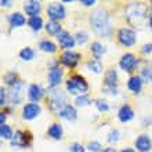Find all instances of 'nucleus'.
Returning <instances> with one entry per match:
<instances>
[{
	"mask_svg": "<svg viewBox=\"0 0 152 152\" xmlns=\"http://www.w3.org/2000/svg\"><path fill=\"white\" fill-rule=\"evenodd\" d=\"M90 24L93 31L101 37H108L112 33V26L109 22V17L105 10L97 8L90 14Z\"/></svg>",
	"mask_w": 152,
	"mask_h": 152,
	"instance_id": "f257e3e1",
	"label": "nucleus"
},
{
	"mask_svg": "<svg viewBox=\"0 0 152 152\" xmlns=\"http://www.w3.org/2000/svg\"><path fill=\"white\" fill-rule=\"evenodd\" d=\"M87 88H88L87 82H86V79H84L83 76H80V75L72 76V77L68 79V82H66V90H68L69 94H73V96L86 93Z\"/></svg>",
	"mask_w": 152,
	"mask_h": 152,
	"instance_id": "f03ea898",
	"label": "nucleus"
},
{
	"mask_svg": "<svg viewBox=\"0 0 152 152\" xmlns=\"http://www.w3.org/2000/svg\"><path fill=\"white\" fill-rule=\"evenodd\" d=\"M48 105H50V109L56 115L60 116V113L65 109L66 105H69L65 100V96L61 91H57V90H53L51 94H50V100H48Z\"/></svg>",
	"mask_w": 152,
	"mask_h": 152,
	"instance_id": "7ed1b4c3",
	"label": "nucleus"
},
{
	"mask_svg": "<svg viewBox=\"0 0 152 152\" xmlns=\"http://www.w3.org/2000/svg\"><path fill=\"white\" fill-rule=\"evenodd\" d=\"M145 8L141 3H134L132 4L127 10V20L130 24L133 25H140L142 21L145 20Z\"/></svg>",
	"mask_w": 152,
	"mask_h": 152,
	"instance_id": "20e7f679",
	"label": "nucleus"
},
{
	"mask_svg": "<svg viewBox=\"0 0 152 152\" xmlns=\"http://www.w3.org/2000/svg\"><path fill=\"white\" fill-rule=\"evenodd\" d=\"M32 141V137H31V133H25L22 130H18L15 132V134L12 136L11 138V145L12 147H18V148H25L28 147Z\"/></svg>",
	"mask_w": 152,
	"mask_h": 152,
	"instance_id": "39448f33",
	"label": "nucleus"
},
{
	"mask_svg": "<svg viewBox=\"0 0 152 152\" xmlns=\"http://www.w3.org/2000/svg\"><path fill=\"white\" fill-rule=\"evenodd\" d=\"M118 39H119V42L123 46H127V47H130V46H133V44L136 43V32L133 31V29L130 28H122L119 29V32H118Z\"/></svg>",
	"mask_w": 152,
	"mask_h": 152,
	"instance_id": "423d86ee",
	"label": "nucleus"
},
{
	"mask_svg": "<svg viewBox=\"0 0 152 152\" xmlns=\"http://www.w3.org/2000/svg\"><path fill=\"white\" fill-rule=\"evenodd\" d=\"M24 83L18 80L17 83H14L12 86H10V93H8V96H10V101H11L12 104H20L22 98H24Z\"/></svg>",
	"mask_w": 152,
	"mask_h": 152,
	"instance_id": "0eeeda50",
	"label": "nucleus"
},
{
	"mask_svg": "<svg viewBox=\"0 0 152 152\" xmlns=\"http://www.w3.org/2000/svg\"><path fill=\"white\" fill-rule=\"evenodd\" d=\"M47 15L48 18L51 21H58V20H62L65 17V8L62 4L60 3H51L50 6L47 7Z\"/></svg>",
	"mask_w": 152,
	"mask_h": 152,
	"instance_id": "6e6552de",
	"label": "nucleus"
},
{
	"mask_svg": "<svg viewBox=\"0 0 152 152\" xmlns=\"http://www.w3.org/2000/svg\"><path fill=\"white\" fill-rule=\"evenodd\" d=\"M137 64H138V60L133 54H130V53L124 54L119 61V66L123 69L124 72H132L133 69L137 66Z\"/></svg>",
	"mask_w": 152,
	"mask_h": 152,
	"instance_id": "1a4fd4ad",
	"label": "nucleus"
},
{
	"mask_svg": "<svg viewBox=\"0 0 152 152\" xmlns=\"http://www.w3.org/2000/svg\"><path fill=\"white\" fill-rule=\"evenodd\" d=\"M61 79H62V71L56 64H53L50 68V72H48V88L57 87L60 84Z\"/></svg>",
	"mask_w": 152,
	"mask_h": 152,
	"instance_id": "9d476101",
	"label": "nucleus"
},
{
	"mask_svg": "<svg viewBox=\"0 0 152 152\" xmlns=\"http://www.w3.org/2000/svg\"><path fill=\"white\" fill-rule=\"evenodd\" d=\"M79 60H80V54L76 51H72V50L65 51L64 54L61 56V62H62L65 66H68V68L76 66V64L79 62Z\"/></svg>",
	"mask_w": 152,
	"mask_h": 152,
	"instance_id": "9b49d317",
	"label": "nucleus"
},
{
	"mask_svg": "<svg viewBox=\"0 0 152 152\" xmlns=\"http://www.w3.org/2000/svg\"><path fill=\"white\" fill-rule=\"evenodd\" d=\"M40 111H42V109H40V107L37 104H33V102L26 104L24 108H22V118H24L25 120H32L39 115Z\"/></svg>",
	"mask_w": 152,
	"mask_h": 152,
	"instance_id": "f8f14e48",
	"label": "nucleus"
},
{
	"mask_svg": "<svg viewBox=\"0 0 152 152\" xmlns=\"http://www.w3.org/2000/svg\"><path fill=\"white\" fill-rule=\"evenodd\" d=\"M136 148L138 149L140 152H148L149 149L152 148V141L151 138H149L148 136H145V134H142V136L137 137L136 140Z\"/></svg>",
	"mask_w": 152,
	"mask_h": 152,
	"instance_id": "ddd939ff",
	"label": "nucleus"
},
{
	"mask_svg": "<svg viewBox=\"0 0 152 152\" xmlns=\"http://www.w3.org/2000/svg\"><path fill=\"white\" fill-rule=\"evenodd\" d=\"M58 42H60V46L62 48H72L75 46L76 40L73 36H71L68 32H61L58 36H57Z\"/></svg>",
	"mask_w": 152,
	"mask_h": 152,
	"instance_id": "4468645a",
	"label": "nucleus"
},
{
	"mask_svg": "<svg viewBox=\"0 0 152 152\" xmlns=\"http://www.w3.org/2000/svg\"><path fill=\"white\" fill-rule=\"evenodd\" d=\"M44 96V90L39 84H31L28 88V98L31 101H39Z\"/></svg>",
	"mask_w": 152,
	"mask_h": 152,
	"instance_id": "2eb2a0df",
	"label": "nucleus"
},
{
	"mask_svg": "<svg viewBox=\"0 0 152 152\" xmlns=\"http://www.w3.org/2000/svg\"><path fill=\"white\" fill-rule=\"evenodd\" d=\"M118 118H119L120 122H129V120H132L134 118V112H133V109L130 105H123L122 108L119 109V112H118Z\"/></svg>",
	"mask_w": 152,
	"mask_h": 152,
	"instance_id": "dca6fc26",
	"label": "nucleus"
},
{
	"mask_svg": "<svg viewBox=\"0 0 152 152\" xmlns=\"http://www.w3.org/2000/svg\"><path fill=\"white\" fill-rule=\"evenodd\" d=\"M118 82V73L115 69H109L105 73V88H116Z\"/></svg>",
	"mask_w": 152,
	"mask_h": 152,
	"instance_id": "f3484780",
	"label": "nucleus"
},
{
	"mask_svg": "<svg viewBox=\"0 0 152 152\" xmlns=\"http://www.w3.org/2000/svg\"><path fill=\"white\" fill-rule=\"evenodd\" d=\"M127 87L132 90L133 93H140L141 87H142V80H141L140 76H132L127 82Z\"/></svg>",
	"mask_w": 152,
	"mask_h": 152,
	"instance_id": "a211bd4d",
	"label": "nucleus"
},
{
	"mask_svg": "<svg viewBox=\"0 0 152 152\" xmlns=\"http://www.w3.org/2000/svg\"><path fill=\"white\" fill-rule=\"evenodd\" d=\"M25 12L31 17H37V14L40 12V3L39 1H28L25 3Z\"/></svg>",
	"mask_w": 152,
	"mask_h": 152,
	"instance_id": "6ab92c4d",
	"label": "nucleus"
},
{
	"mask_svg": "<svg viewBox=\"0 0 152 152\" xmlns=\"http://www.w3.org/2000/svg\"><path fill=\"white\" fill-rule=\"evenodd\" d=\"M8 21H10V25H11L12 28H20V26L25 25V22H26L25 17L22 15V14H20V12H14V14L10 17Z\"/></svg>",
	"mask_w": 152,
	"mask_h": 152,
	"instance_id": "aec40b11",
	"label": "nucleus"
},
{
	"mask_svg": "<svg viewBox=\"0 0 152 152\" xmlns=\"http://www.w3.org/2000/svg\"><path fill=\"white\" fill-rule=\"evenodd\" d=\"M60 116L66 120H72L73 122V120H76V118H77V112H76V109L73 108L72 105H66L64 111L60 113Z\"/></svg>",
	"mask_w": 152,
	"mask_h": 152,
	"instance_id": "412c9836",
	"label": "nucleus"
},
{
	"mask_svg": "<svg viewBox=\"0 0 152 152\" xmlns=\"http://www.w3.org/2000/svg\"><path fill=\"white\" fill-rule=\"evenodd\" d=\"M48 136L53 137L54 140H60L62 136V127L58 123H54L48 127Z\"/></svg>",
	"mask_w": 152,
	"mask_h": 152,
	"instance_id": "4be33fe9",
	"label": "nucleus"
},
{
	"mask_svg": "<svg viewBox=\"0 0 152 152\" xmlns=\"http://www.w3.org/2000/svg\"><path fill=\"white\" fill-rule=\"evenodd\" d=\"M46 31H47L48 35H60L62 31H61V25L58 24V22H56V21H50V22H47V25H46Z\"/></svg>",
	"mask_w": 152,
	"mask_h": 152,
	"instance_id": "5701e85b",
	"label": "nucleus"
},
{
	"mask_svg": "<svg viewBox=\"0 0 152 152\" xmlns=\"http://www.w3.org/2000/svg\"><path fill=\"white\" fill-rule=\"evenodd\" d=\"M39 48L44 53H56L57 46L50 40H42L39 44Z\"/></svg>",
	"mask_w": 152,
	"mask_h": 152,
	"instance_id": "b1692460",
	"label": "nucleus"
},
{
	"mask_svg": "<svg viewBox=\"0 0 152 152\" xmlns=\"http://www.w3.org/2000/svg\"><path fill=\"white\" fill-rule=\"evenodd\" d=\"M28 25L33 29V31H40L42 26H43V20H42L39 15L37 17H31V18L28 20Z\"/></svg>",
	"mask_w": 152,
	"mask_h": 152,
	"instance_id": "393cba45",
	"label": "nucleus"
},
{
	"mask_svg": "<svg viewBox=\"0 0 152 152\" xmlns=\"http://www.w3.org/2000/svg\"><path fill=\"white\" fill-rule=\"evenodd\" d=\"M87 68L94 73H100L102 71V64L100 60H90L87 62Z\"/></svg>",
	"mask_w": 152,
	"mask_h": 152,
	"instance_id": "a878e982",
	"label": "nucleus"
},
{
	"mask_svg": "<svg viewBox=\"0 0 152 152\" xmlns=\"http://www.w3.org/2000/svg\"><path fill=\"white\" fill-rule=\"evenodd\" d=\"M91 53L97 57V58H100V57L105 53V48H104V46H102L101 43H98V42H94V43L91 44Z\"/></svg>",
	"mask_w": 152,
	"mask_h": 152,
	"instance_id": "bb28decb",
	"label": "nucleus"
},
{
	"mask_svg": "<svg viewBox=\"0 0 152 152\" xmlns=\"http://www.w3.org/2000/svg\"><path fill=\"white\" fill-rule=\"evenodd\" d=\"M0 137L4 138V140H11L12 132H11V129H10V126H7V124H1L0 126Z\"/></svg>",
	"mask_w": 152,
	"mask_h": 152,
	"instance_id": "cd10ccee",
	"label": "nucleus"
},
{
	"mask_svg": "<svg viewBox=\"0 0 152 152\" xmlns=\"http://www.w3.org/2000/svg\"><path fill=\"white\" fill-rule=\"evenodd\" d=\"M20 57L22 58V60H25V61H31L33 57H35V53H33V50L31 47H25V48L21 50Z\"/></svg>",
	"mask_w": 152,
	"mask_h": 152,
	"instance_id": "c85d7f7f",
	"label": "nucleus"
},
{
	"mask_svg": "<svg viewBox=\"0 0 152 152\" xmlns=\"http://www.w3.org/2000/svg\"><path fill=\"white\" fill-rule=\"evenodd\" d=\"M91 102L90 101V98H88L87 94H82V96H77L75 100V104L77 105V107H86V105H88Z\"/></svg>",
	"mask_w": 152,
	"mask_h": 152,
	"instance_id": "c756f323",
	"label": "nucleus"
},
{
	"mask_svg": "<svg viewBox=\"0 0 152 152\" xmlns=\"http://www.w3.org/2000/svg\"><path fill=\"white\" fill-rule=\"evenodd\" d=\"M94 102H96L97 109H98V111H101V112H107V111L109 109L108 102H107L105 100H102V98H98V100H96Z\"/></svg>",
	"mask_w": 152,
	"mask_h": 152,
	"instance_id": "7c9ffc66",
	"label": "nucleus"
},
{
	"mask_svg": "<svg viewBox=\"0 0 152 152\" xmlns=\"http://www.w3.org/2000/svg\"><path fill=\"white\" fill-rule=\"evenodd\" d=\"M141 80L142 82H152V71L151 69H147L144 68L142 71H141Z\"/></svg>",
	"mask_w": 152,
	"mask_h": 152,
	"instance_id": "2f4dec72",
	"label": "nucleus"
},
{
	"mask_svg": "<svg viewBox=\"0 0 152 152\" xmlns=\"http://www.w3.org/2000/svg\"><path fill=\"white\" fill-rule=\"evenodd\" d=\"M4 82H7L10 86H12L14 83L18 82V80H17V75L14 72H8L7 75H4Z\"/></svg>",
	"mask_w": 152,
	"mask_h": 152,
	"instance_id": "473e14b6",
	"label": "nucleus"
},
{
	"mask_svg": "<svg viewBox=\"0 0 152 152\" xmlns=\"http://www.w3.org/2000/svg\"><path fill=\"white\" fill-rule=\"evenodd\" d=\"M108 141L111 142V144H113V142H118L119 141V132L118 130H111L109 132V134H108Z\"/></svg>",
	"mask_w": 152,
	"mask_h": 152,
	"instance_id": "72a5a7b5",
	"label": "nucleus"
},
{
	"mask_svg": "<svg viewBox=\"0 0 152 152\" xmlns=\"http://www.w3.org/2000/svg\"><path fill=\"white\" fill-rule=\"evenodd\" d=\"M75 40H76V43L84 44L86 42H87V33H84V32H77V33H76V36H75Z\"/></svg>",
	"mask_w": 152,
	"mask_h": 152,
	"instance_id": "f704fd0d",
	"label": "nucleus"
},
{
	"mask_svg": "<svg viewBox=\"0 0 152 152\" xmlns=\"http://www.w3.org/2000/svg\"><path fill=\"white\" fill-rule=\"evenodd\" d=\"M87 149H90L91 152H98L101 149V144L97 142V141H93V142H90V144L87 145Z\"/></svg>",
	"mask_w": 152,
	"mask_h": 152,
	"instance_id": "c9c22d12",
	"label": "nucleus"
},
{
	"mask_svg": "<svg viewBox=\"0 0 152 152\" xmlns=\"http://www.w3.org/2000/svg\"><path fill=\"white\" fill-rule=\"evenodd\" d=\"M69 148H71V152H84V147L79 142H73Z\"/></svg>",
	"mask_w": 152,
	"mask_h": 152,
	"instance_id": "e433bc0d",
	"label": "nucleus"
},
{
	"mask_svg": "<svg viewBox=\"0 0 152 152\" xmlns=\"http://www.w3.org/2000/svg\"><path fill=\"white\" fill-rule=\"evenodd\" d=\"M0 105L1 107L6 105V90L4 88H0Z\"/></svg>",
	"mask_w": 152,
	"mask_h": 152,
	"instance_id": "4c0bfd02",
	"label": "nucleus"
},
{
	"mask_svg": "<svg viewBox=\"0 0 152 152\" xmlns=\"http://www.w3.org/2000/svg\"><path fill=\"white\" fill-rule=\"evenodd\" d=\"M142 53H144V54H149V53H152V43L145 44L144 47H142Z\"/></svg>",
	"mask_w": 152,
	"mask_h": 152,
	"instance_id": "58836bf2",
	"label": "nucleus"
},
{
	"mask_svg": "<svg viewBox=\"0 0 152 152\" xmlns=\"http://www.w3.org/2000/svg\"><path fill=\"white\" fill-rule=\"evenodd\" d=\"M80 4H84V6H91V4H94V0H82Z\"/></svg>",
	"mask_w": 152,
	"mask_h": 152,
	"instance_id": "ea45409f",
	"label": "nucleus"
},
{
	"mask_svg": "<svg viewBox=\"0 0 152 152\" xmlns=\"http://www.w3.org/2000/svg\"><path fill=\"white\" fill-rule=\"evenodd\" d=\"M4 122H6V113H0V126H1V124H6L4 123Z\"/></svg>",
	"mask_w": 152,
	"mask_h": 152,
	"instance_id": "a19ab883",
	"label": "nucleus"
},
{
	"mask_svg": "<svg viewBox=\"0 0 152 152\" xmlns=\"http://www.w3.org/2000/svg\"><path fill=\"white\" fill-rule=\"evenodd\" d=\"M0 4H1L3 7H8V6H10V1H8V0H1Z\"/></svg>",
	"mask_w": 152,
	"mask_h": 152,
	"instance_id": "79ce46f5",
	"label": "nucleus"
},
{
	"mask_svg": "<svg viewBox=\"0 0 152 152\" xmlns=\"http://www.w3.org/2000/svg\"><path fill=\"white\" fill-rule=\"evenodd\" d=\"M120 152H136V151H134L133 148H124V149H122Z\"/></svg>",
	"mask_w": 152,
	"mask_h": 152,
	"instance_id": "37998d69",
	"label": "nucleus"
},
{
	"mask_svg": "<svg viewBox=\"0 0 152 152\" xmlns=\"http://www.w3.org/2000/svg\"><path fill=\"white\" fill-rule=\"evenodd\" d=\"M104 152H116V149L115 148H107V149H104Z\"/></svg>",
	"mask_w": 152,
	"mask_h": 152,
	"instance_id": "c03bdc74",
	"label": "nucleus"
},
{
	"mask_svg": "<svg viewBox=\"0 0 152 152\" xmlns=\"http://www.w3.org/2000/svg\"><path fill=\"white\" fill-rule=\"evenodd\" d=\"M149 25H151V28H152V15L149 17Z\"/></svg>",
	"mask_w": 152,
	"mask_h": 152,
	"instance_id": "a18cd8bd",
	"label": "nucleus"
},
{
	"mask_svg": "<svg viewBox=\"0 0 152 152\" xmlns=\"http://www.w3.org/2000/svg\"><path fill=\"white\" fill-rule=\"evenodd\" d=\"M149 4H151V10H152V1H151V3H149Z\"/></svg>",
	"mask_w": 152,
	"mask_h": 152,
	"instance_id": "49530a36",
	"label": "nucleus"
}]
</instances>
